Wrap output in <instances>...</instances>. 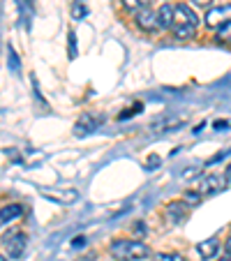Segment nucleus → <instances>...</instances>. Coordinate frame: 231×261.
<instances>
[{
	"mask_svg": "<svg viewBox=\"0 0 231 261\" xmlns=\"http://www.w3.org/2000/svg\"><path fill=\"white\" fill-rule=\"evenodd\" d=\"M197 28H199V16L194 14V10L178 3L173 7V21H171V28H169L173 33V37L187 40V37H192V35L197 33Z\"/></svg>",
	"mask_w": 231,
	"mask_h": 261,
	"instance_id": "nucleus-1",
	"label": "nucleus"
},
{
	"mask_svg": "<svg viewBox=\"0 0 231 261\" xmlns=\"http://www.w3.org/2000/svg\"><path fill=\"white\" fill-rule=\"evenodd\" d=\"M109 250L120 261H143L150 256L148 245H143L141 241H113Z\"/></svg>",
	"mask_w": 231,
	"mask_h": 261,
	"instance_id": "nucleus-2",
	"label": "nucleus"
},
{
	"mask_svg": "<svg viewBox=\"0 0 231 261\" xmlns=\"http://www.w3.org/2000/svg\"><path fill=\"white\" fill-rule=\"evenodd\" d=\"M25 243H28V238H25L23 231H12L5 236V241H3V245H5L7 254L12 256V259H21L25 252Z\"/></svg>",
	"mask_w": 231,
	"mask_h": 261,
	"instance_id": "nucleus-3",
	"label": "nucleus"
},
{
	"mask_svg": "<svg viewBox=\"0 0 231 261\" xmlns=\"http://www.w3.org/2000/svg\"><path fill=\"white\" fill-rule=\"evenodd\" d=\"M224 23H231V3L229 5H220V7H213V10H208L206 14V25L208 28H220V25Z\"/></svg>",
	"mask_w": 231,
	"mask_h": 261,
	"instance_id": "nucleus-4",
	"label": "nucleus"
},
{
	"mask_svg": "<svg viewBox=\"0 0 231 261\" xmlns=\"http://www.w3.org/2000/svg\"><path fill=\"white\" fill-rule=\"evenodd\" d=\"M102 123H104L102 116L84 114V118H79V123L74 125V137H88V134H93Z\"/></svg>",
	"mask_w": 231,
	"mask_h": 261,
	"instance_id": "nucleus-5",
	"label": "nucleus"
},
{
	"mask_svg": "<svg viewBox=\"0 0 231 261\" xmlns=\"http://www.w3.org/2000/svg\"><path fill=\"white\" fill-rule=\"evenodd\" d=\"M137 25L143 30V33H152V30H158V12L148 10V7L139 10L137 12Z\"/></svg>",
	"mask_w": 231,
	"mask_h": 261,
	"instance_id": "nucleus-6",
	"label": "nucleus"
},
{
	"mask_svg": "<svg viewBox=\"0 0 231 261\" xmlns=\"http://www.w3.org/2000/svg\"><path fill=\"white\" fill-rule=\"evenodd\" d=\"M187 215H190V208H187V203L171 201L167 206V220L173 222V224H183V222L187 220Z\"/></svg>",
	"mask_w": 231,
	"mask_h": 261,
	"instance_id": "nucleus-7",
	"label": "nucleus"
},
{
	"mask_svg": "<svg viewBox=\"0 0 231 261\" xmlns=\"http://www.w3.org/2000/svg\"><path fill=\"white\" fill-rule=\"evenodd\" d=\"M217 250H220V243H217V238H208V241H201L197 245V252L201 254V259H213V256L217 254Z\"/></svg>",
	"mask_w": 231,
	"mask_h": 261,
	"instance_id": "nucleus-8",
	"label": "nucleus"
},
{
	"mask_svg": "<svg viewBox=\"0 0 231 261\" xmlns=\"http://www.w3.org/2000/svg\"><path fill=\"white\" fill-rule=\"evenodd\" d=\"M21 213H23V206H19V203H10V206H5L3 211H0V224L16 220Z\"/></svg>",
	"mask_w": 231,
	"mask_h": 261,
	"instance_id": "nucleus-9",
	"label": "nucleus"
},
{
	"mask_svg": "<svg viewBox=\"0 0 231 261\" xmlns=\"http://www.w3.org/2000/svg\"><path fill=\"white\" fill-rule=\"evenodd\" d=\"M171 21H173V7L162 5L158 12V28H171Z\"/></svg>",
	"mask_w": 231,
	"mask_h": 261,
	"instance_id": "nucleus-10",
	"label": "nucleus"
},
{
	"mask_svg": "<svg viewBox=\"0 0 231 261\" xmlns=\"http://www.w3.org/2000/svg\"><path fill=\"white\" fill-rule=\"evenodd\" d=\"M199 192L201 194H215L220 192V178L217 176H206L201 182V188H199Z\"/></svg>",
	"mask_w": 231,
	"mask_h": 261,
	"instance_id": "nucleus-11",
	"label": "nucleus"
},
{
	"mask_svg": "<svg viewBox=\"0 0 231 261\" xmlns=\"http://www.w3.org/2000/svg\"><path fill=\"white\" fill-rule=\"evenodd\" d=\"M44 197H49V199H54V201H58V203H69V201H74L76 199V192H67V194H56V192H42Z\"/></svg>",
	"mask_w": 231,
	"mask_h": 261,
	"instance_id": "nucleus-12",
	"label": "nucleus"
},
{
	"mask_svg": "<svg viewBox=\"0 0 231 261\" xmlns=\"http://www.w3.org/2000/svg\"><path fill=\"white\" fill-rule=\"evenodd\" d=\"M148 5H150V0H123V7L125 10H132V12H139Z\"/></svg>",
	"mask_w": 231,
	"mask_h": 261,
	"instance_id": "nucleus-13",
	"label": "nucleus"
},
{
	"mask_svg": "<svg viewBox=\"0 0 231 261\" xmlns=\"http://www.w3.org/2000/svg\"><path fill=\"white\" fill-rule=\"evenodd\" d=\"M86 14H88L86 5L81 3V0H76V3H74V7H72V16H74V19H84Z\"/></svg>",
	"mask_w": 231,
	"mask_h": 261,
	"instance_id": "nucleus-14",
	"label": "nucleus"
},
{
	"mask_svg": "<svg viewBox=\"0 0 231 261\" xmlns=\"http://www.w3.org/2000/svg\"><path fill=\"white\" fill-rule=\"evenodd\" d=\"M141 109H143V104H141V102L132 104V107H130L127 111H125V114H120V120H125V118H132V116H137L139 111H141Z\"/></svg>",
	"mask_w": 231,
	"mask_h": 261,
	"instance_id": "nucleus-15",
	"label": "nucleus"
},
{
	"mask_svg": "<svg viewBox=\"0 0 231 261\" xmlns=\"http://www.w3.org/2000/svg\"><path fill=\"white\" fill-rule=\"evenodd\" d=\"M217 37L220 40H231V23H224L217 28Z\"/></svg>",
	"mask_w": 231,
	"mask_h": 261,
	"instance_id": "nucleus-16",
	"label": "nucleus"
},
{
	"mask_svg": "<svg viewBox=\"0 0 231 261\" xmlns=\"http://www.w3.org/2000/svg\"><path fill=\"white\" fill-rule=\"evenodd\" d=\"M69 58H76V37H74V33H69Z\"/></svg>",
	"mask_w": 231,
	"mask_h": 261,
	"instance_id": "nucleus-17",
	"label": "nucleus"
},
{
	"mask_svg": "<svg viewBox=\"0 0 231 261\" xmlns=\"http://www.w3.org/2000/svg\"><path fill=\"white\" fill-rule=\"evenodd\" d=\"M155 261H185L181 254H158Z\"/></svg>",
	"mask_w": 231,
	"mask_h": 261,
	"instance_id": "nucleus-18",
	"label": "nucleus"
},
{
	"mask_svg": "<svg viewBox=\"0 0 231 261\" xmlns=\"http://www.w3.org/2000/svg\"><path fill=\"white\" fill-rule=\"evenodd\" d=\"M160 167V158H158V155H150V158H148V167L146 169H150V171H152V169H158Z\"/></svg>",
	"mask_w": 231,
	"mask_h": 261,
	"instance_id": "nucleus-19",
	"label": "nucleus"
},
{
	"mask_svg": "<svg viewBox=\"0 0 231 261\" xmlns=\"http://www.w3.org/2000/svg\"><path fill=\"white\" fill-rule=\"evenodd\" d=\"M10 63H12V69H14V72H19V60H16V54L12 49H10Z\"/></svg>",
	"mask_w": 231,
	"mask_h": 261,
	"instance_id": "nucleus-20",
	"label": "nucleus"
},
{
	"mask_svg": "<svg viewBox=\"0 0 231 261\" xmlns=\"http://www.w3.org/2000/svg\"><path fill=\"white\" fill-rule=\"evenodd\" d=\"M211 3H213V0H194V5H197V7H208Z\"/></svg>",
	"mask_w": 231,
	"mask_h": 261,
	"instance_id": "nucleus-21",
	"label": "nucleus"
},
{
	"mask_svg": "<svg viewBox=\"0 0 231 261\" xmlns=\"http://www.w3.org/2000/svg\"><path fill=\"white\" fill-rule=\"evenodd\" d=\"M224 180H226V185H231V164L226 167V171H224Z\"/></svg>",
	"mask_w": 231,
	"mask_h": 261,
	"instance_id": "nucleus-22",
	"label": "nucleus"
},
{
	"mask_svg": "<svg viewBox=\"0 0 231 261\" xmlns=\"http://www.w3.org/2000/svg\"><path fill=\"white\" fill-rule=\"evenodd\" d=\"M72 245H74V247H81V245H86V238H81V236H79V238H74V243H72Z\"/></svg>",
	"mask_w": 231,
	"mask_h": 261,
	"instance_id": "nucleus-23",
	"label": "nucleus"
},
{
	"mask_svg": "<svg viewBox=\"0 0 231 261\" xmlns=\"http://www.w3.org/2000/svg\"><path fill=\"white\" fill-rule=\"evenodd\" d=\"M226 125H229V123H226V120H217V123H215V127H226Z\"/></svg>",
	"mask_w": 231,
	"mask_h": 261,
	"instance_id": "nucleus-24",
	"label": "nucleus"
},
{
	"mask_svg": "<svg viewBox=\"0 0 231 261\" xmlns=\"http://www.w3.org/2000/svg\"><path fill=\"white\" fill-rule=\"evenodd\" d=\"M226 252L231 254V236H229V241H226Z\"/></svg>",
	"mask_w": 231,
	"mask_h": 261,
	"instance_id": "nucleus-25",
	"label": "nucleus"
},
{
	"mask_svg": "<svg viewBox=\"0 0 231 261\" xmlns=\"http://www.w3.org/2000/svg\"><path fill=\"white\" fill-rule=\"evenodd\" d=\"M0 261H10V259H5V256H0Z\"/></svg>",
	"mask_w": 231,
	"mask_h": 261,
	"instance_id": "nucleus-26",
	"label": "nucleus"
}]
</instances>
